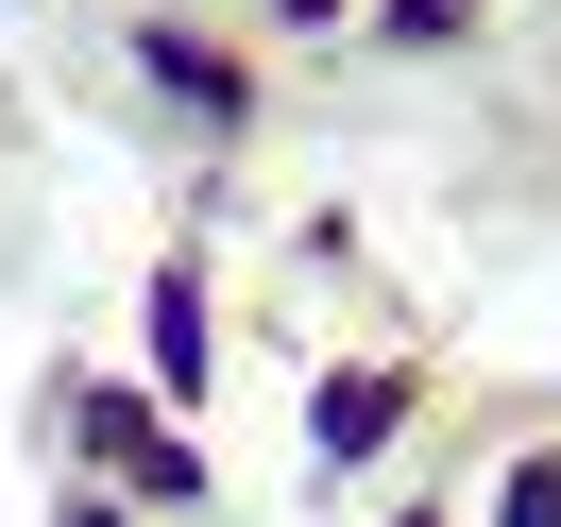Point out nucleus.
<instances>
[{
	"instance_id": "1",
	"label": "nucleus",
	"mask_w": 561,
	"mask_h": 527,
	"mask_svg": "<svg viewBox=\"0 0 561 527\" xmlns=\"http://www.w3.org/2000/svg\"><path fill=\"white\" fill-rule=\"evenodd\" d=\"M103 459H119V477H153V493H187V459H171V425H137V409H103Z\"/></svg>"
},
{
	"instance_id": "2",
	"label": "nucleus",
	"mask_w": 561,
	"mask_h": 527,
	"mask_svg": "<svg viewBox=\"0 0 561 527\" xmlns=\"http://www.w3.org/2000/svg\"><path fill=\"white\" fill-rule=\"evenodd\" d=\"M323 443H341V459L391 443V375H341V391H323Z\"/></svg>"
},
{
	"instance_id": "3",
	"label": "nucleus",
	"mask_w": 561,
	"mask_h": 527,
	"mask_svg": "<svg viewBox=\"0 0 561 527\" xmlns=\"http://www.w3.org/2000/svg\"><path fill=\"white\" fill-rule=\"evenodd\" d=\"M511 527H561V459H527V477H511Z\"/></svg>"
}]
</instances>
